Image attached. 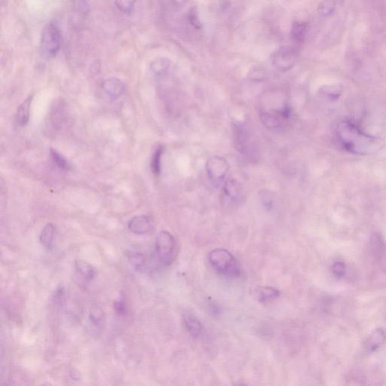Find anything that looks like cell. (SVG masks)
Masks as SVG:
<instances>
[{"mask_svg":"<svg viewBox=\"0 0 386 386\" xmlns=\"http://www.w3.org/2000/svg\"><path fill=\"white\" fill-rule=\"evenodd\" d=\"M335 138L342 150L355 155H373L383 148L380 138L369 135L348 119L339 122L335 129Z\"/></svg>","mask_w":386,"mask_h":386,"instance_id":"6da1fadb","label":"cell"},{"mask_svg":"<svg viewBox=\"0 0 386 386\" xmlns=\"http://www.w3.org/2000/svg\"><path fill=\"white\" fill-rule=\"evenodd\" d=\"M208 259L219 274L229 278H238L240 275V265L236 258L228 250L220 248L212 250Z\"/></svg>","mask_w":386,"mask_h":386,"instance_id":"7a4b0ae2","label":"cell"},{"mask_svg":"<svg viewBox=\"0 0 386 386\" xmlns=\"http://www.w3.org/2000/svg\"><path fill=\"white\" fill-rule=\"evenodd\" d=\"M61 32L56 22H49L45 26L42 32L40 49L42 54L47 58L57 56L61 47Z\"/></svg>","mask_w":386,"mask_h":386,"instance_id":"3957f363","label":"cell"},{"mask_svg":"<svg viewBox=\"0 0 386 386\" xmlns=\"http://www.w3.org/2000/svg\"><path fill=\"white\" fill-rule=\"evenodd\" d=\"M176 241L167 231H161L158 234L155 244V249L158 261L163 266H170L175 255Z\"/></svg>","mask_w":386,"mask_h":386,"instance_id":"277c9868","label":"cell"},{"mask_svg":"<svg viewBox=\"0 0 386 386\" xmlns=\"http://www.w3.org/2000/svg\"><path fill=\"white\" fill-rule=\"evenodd\" d=\"M297 57V51L295 47H281L272 56L273 67L279 72H287L293 68Z\"/></svg>","mask_w":386,"mask_h":386,"instance_id":"5b68a950","label":"cell"},{"mask_svg":"<svg viewBox=\"0 0 386 386\" xmlns=\"http://www.w3.org/2000/svg\"><path fill=\"white\" fill-rule=\"evenodd\" d=\"M229 164L227 160L219 156H214L208 160L206 164V171L208 177L213 182H219L225 178Z\"/></svg>","mask_w":386,"mask_h":386,"instance_id":"8992f818","label":"cell"},{"mask_svg":"<svg viewBox=\"0 0 386 386\" xmlns=\"http://www.w3.org/2000/svg\"><path fill=\"white\" fill-rule=\"evenodd\" d=\"M154 228L153 221L148 216H136L128 223V229L136 235H146Z\"/></svg>","mask_w":386,"mask_h":386,"instance_id":"52a82bcc","label":"cell"},{"mask_svg":"<svg viewBox=\"0 0 386 386\" xmlns=\"http://www.w3.org/2000/svg\"><path fill=\"white\" fill-rule=\"evenodd\" d=\"M102 88L108 96L114 99H117L125 91V85L119 79L111 77L103 81Z\"/></svg>","mask_w":386,"mask_h":386,"instance_id":"ba28073f","label":"cell"},{"mask_svg":"<svg viewBox=\"0 0 386 386\" xmlns=\"http://www.w3.org/2000/svg\"><path fill=\"white\" fill-rule=\"evenodd\" d=\"M74 268L78 277L85 283L91 282L96 275V269L95 267L84 260H76Z\"/></svg>","mask_w":386,"mask_h":386,"instance_id":"9c48e42d","label":"cell"},{"mask_svg":"<svg viewBox=\"0 0 386 386\" xmlns=\"http://www.w3.org/2000/svg\"><path fill=\"white\" fill-rule=\"evenodd\" d=\"M89 325L97 334L102 331L105 325V315L102 309L98 307L91 308L89 314Z\"/></svg>","mask_w":386,"mask_h":386,"instance_id":"30bf717a","label":"cell"},{"mask_svg":"<svg viewBox=\"0 0 386 386\" xmlns=\"http://www.w3.org/2000/svg\"><path fill=\"white\" fill-rule=\"evenodd\" d=\"M56 227L54 224H47L42 229L40 235V241L42 245L48 250H52L54 247V237H56Z\"/></svg>","mask_w":386,"mask_h":386,"instance_id":"8fae6325","label":"cell"},{"mask_svg":"<svg viewBox=\"0 0 386 386\" xmlns=\"http://www.w3.org/2000/svg\"><path fill=\"white\" fill-rule=\"evenodd\" d=\"M32 100H33V97L29 96L19 106L17 111V115H16V119H17V122L19 125L24 126L28 123L29 119H30V106H31Z\"/></svg>","mask_w":386,"mask_h":386,"instance_id":"7c38bea8","label":"cell"},{"mask_svg":"<svg viewBox=\"0 0 386 386\" xmlns=\"http://www.w3.org/2000/svg\"><path fill=\"white\" fill-rule=\"evenodd\" d=\"M184 323L187 330L194 338H198L201 335L203 330L201 322L193 314L184 315Z\"/></svg>","mask_w":386,"mask_h":386,"instance_id":"4fadbf2b","label":"cell"},{"mask_svg":"<svg viewBox=\"0 0 386 386\" xmlns=\"http://www.w3.org/2000/svg\"><path fill=\"white\" fill-rule=\"evenodd\" d=\"M385 334L382 329H378L373 332L366 342L367 351H376L385 342Z\"/></svg>","mask_w":386,"mask_h":386,"instance_id":"5bb4252c","label":"cell"},{"mask_svg":"<svg viewBox=\"0 0 386 386\" xmlns=\"http://www.w3.org/2000/svg\"><path fill=\"white\" fill-rule=\"evenodd\" d=\"M308 30V26L306 22H296L292 26L290 35H291L292 40L295 43H303L304 42L305 38Z\"/></svg>","mask_w":386,"mask_h":386,"instance_id":"9a60e30c","label":"cell"},{"mask_svg":"<svg viewBox=\"0 0 386 386\" xmlns=\"http://www.w3.org/2000/svg\"><path fill=\"white\" fill-rule=\"evenodd\" d=\"M171 61L169 58H159L153 61L150 64V68L153 73L157 76L164 75L170 68Z\"/></svg>","mask_w":386,"mask_h":386,"instance_id":"2e32d148","label":"cell"},{"mask_svg":"<svg viewBox=\"0 0 386 386\" xmlns=\"http://www.w3.org/2000/svg\"><path fill=\"white\" fill-rule=\"evenodd\" d=\"M129 262L137 271H142L146 266V258L143 253L131 251L127 254Z\"/></svg>","mask_w":386,"mask_h":386,"instance_id":"e0dca14e","label":"cell"},{"mask_svg":"<svg viewBox=\"0 0 386 386\" xmlns=\"http://www.w3.org/2000/svg\"><path fill=\"white\" fill-rule=\"evenodd\" d=\"M224 190L226 195H227L231 199L234 200L238 198V195H240L242 187L238 181L230 178L226 181Z\"/></svg>","mask_w":386,"mask_h":386,"instance_id":"ac0fdd59","label":"cell"},{"mask_svg":"<svg viewBox=\"0 0 386 386\" xmlns=\"http://www.w3.org/2000/svg\"><path fill=\"white\" fill-rule=\"evenodd\" d=\"M280 295V292L277 289L271 287H262L258 293V300L262 303H269L273 300H275Z\"/></svg>","mask_w":386,"mask_h":386,"instance_id":"d6986e66","label":"cell"},{"mask_svg":"<svg viewBox=\"0 0 386 386\" xmlns=\"http://www.w3.org/2000/svg\"><path fill=\"white\" fill-rule=\"evenodd\" d=\"M335 0H322L318 6V11L323 17H329L336 9Z\"/></svg>","mask_w":386,"mask_h":386,"instance_id":"ffe728a7","label":"cell"},{"mask_svg":"<svg viewBox=\"0 0 386 386\" xmlns=\"http://www.w3.org/2000/svg\"><path fill=\"white\" fill-rule=\"evenodd\" d=\"M163 152H164V149H163L162 146H159L155 151L153 158H152L151 163H150L151 170L153 171V174H156V175H159L160 171H161V156H162Z\"/></svg>","mask_w":386,"mask_h":386,"instance_id":"44dd1931","label":"cell"},{"mask_svg":"<svg viewBox=\"0 0 386 386\" xmlns=\"http://www.w3.org/2000/svg\"><path fill=\"white\" fill-rule=\"evenodd\" d=\"M50 153H51L53 161L56 163V164H57L60 169H64V170H69V169H70L71 166L69 164V161L62 155L60 154L54 149L50 150Z\"/></svg>","mask_w":386,"mask_h":386,"instance_id":"7402d4cb","label":"cell"},{"mask_svg":"<svg viewBox=\"0 0 386 386\" xmlns=\"http://www.w3.org/2000/svg\"><path fill=\"white\" fill-rule=\"evenodd\" d=\"M188 21L195 30H200L203 29V24L200 20L199 14H198V9H197L196 6H193L189 11Z\"/></svg>","mask_w":386,"mask_h":386,"instance_id":"603a6c76","label":"cell"},{"mask_svg":"<svg viewBox=\"0 0 386 386\" xmlns=\"http://www.w3.org/2000/svg\"><path fill=\"white\" fill-rule=\"evenodd\" d=\"M116 7L124 14H130L134 10L136 0H115Z\"/></svg>","mask_w":386,"mask_h":386,"instance_id":"cb8c5ba5","label":"cell"},{"mask_svg":"<svg viewBox=\"0 0 386 386\" xmlns=\"http://www.w3.org/2000/svg\"><path fill=\"white\" fill-rule=\"evenodd\" d=\"M260 198H261L262 203L266 208L268 209H270L272 208L273 205H274V199H275V196H274V193L270 190H261L260 193Z\"/></svg>","mask_w":386,"mask_h":386,"instance_id":"d4e9b609","label":"cell"},{"mask_svg":"<svg viewBox=\"0 0 386 386\" xmlns=\"http://www.w3.org/2000/svg\"><path fill=\"white\" fill-rule=\"evenodd\" d=\"M114 310L118 316H125L127 311V303L123 297H120L114 302Z\"/></svg>","mask_w":386,"mask_h":386,"instance_id":"484cf974","label":"cell"},{"mask_svg":"<svg viewBox=\"0 0 386 386\" xmlns=\"http://www.w3.org/2000/svg\"><path fill=\"white\" fill-rule=\"evenodd\" d=\"M333 273L337 277H342L346 271L345 263L342 262L337 261L334 263L332 267Z\"/></svg>","mask_w":386,"mask_h":386,"instance_id":"4316f807","label":"cell"},{"mask_svg":"<svg viewBox=\"0 0 386 386\" xmlns=\"http://www.w3.org/2000/svg\"><path fill=\"white\" fill-rule=\"evenodd\" d=\"M76 7L77 10L82 14L90 12L89 0H75Z\"/></svg>","mask_w":386,"mask_h":386,"instance_id":"83f0119b","label":"cell"},{"mask_svg":"<svg viewBox=\"0 0 386 386\" xmlns=\"http://www.w3.org/2000/svg\"><path fill=\"white\" fill-rule=\"evenodd\" d=\"M264 76V72L262 69L258 68L253 69L250 73V79L256 81L263 80Z\"/></svg>","mask_w":386,"mask_h":386,"instance_id":"f1b7e54d","label":"cell"},{"mask_svg":"<svg viewBox=\"0 0 386 386\" xmlns=\"http://www.w3.org/2000/svg\"><path fill=\"white\" fill-rule=\"evenodd\" d=\"M173 1L177 6H182V5H185L188 0H173Z\"/></svg>","mask_w":386,"mask_h":386,"instance_id":"f546056e","label":"cell"},{"mask_svg":"<svg viewBox=\"0 0 386 386\" xmlns=\"http://www.w3.org/2000/svg\"><path fill=\"white\" fill-rule=\"evenodd\" d=\"M159 1H162V0H159Z\"/></svg>","mask_w":386,"mask_h":386,"instance_id":"4dcf8cb0","label":"cell"}]
</instances>
